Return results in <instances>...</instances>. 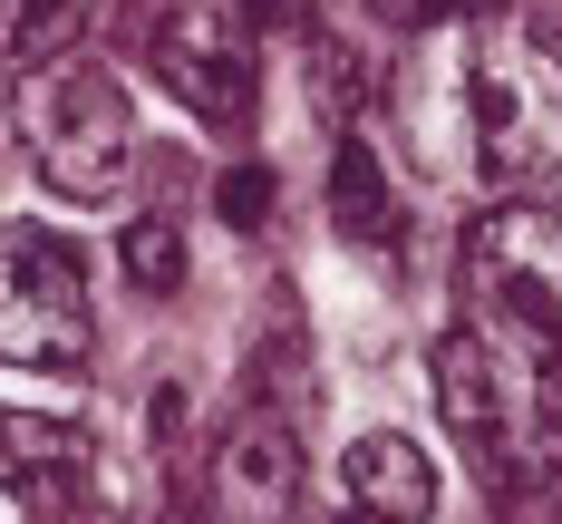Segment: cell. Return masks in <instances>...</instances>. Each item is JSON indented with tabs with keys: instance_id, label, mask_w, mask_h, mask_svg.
I'll list each match as a JSON object with an SVG mask.
<instances>
[{
	"instance_id": "1",
	"label": "cell",
	"mask_w": 562,
	"mask_h": 524,
	"mask_svg": "<svg viewBox=\"0 0 562 524\" xmlns=\"http://www.w3.org/2000/svg\"><path fill=\"white\" fill-rule=\"evenodd\" d=\"M465 156L505 204H543L562 185V68L524 20L465 40Z\"/></svg>"
},
{
	"instance_id": "2",
	"label": "cell",
	"mask_w": 562,
	"mask_h": 524,
	"mask_svg": "<svg viewBox=\"0 0 562 524\" xmlns=\"http://www.w3.org/2000/svg\"><path fill=\"white\" fill-rule=\"evenodd\" d=\"M20 146H30V175L58 204H116L136 175V108L108 68L58 58L20 88Z\"/></svg>"
},
{
	"instance_id": "3",
	"label": "cell",
	"mask_w": 562,
	"mask_h": 524,
	"mask_svg": "<svg viewBox=\"0 0 562 524\" xmlns=\"http://www.w3.org/2000/svg\"><path fill=\"white\" fill-rule=\"evenodd\" d=\"M10 505L20 524H156V476L98 447L78 417L10 408Z\"/></svg>"
},
{
	"instance_id": "4",
	"label": "cell",
	"mask_w": 562,
	"mask_h": 524,
	"mask_svg": "<svg viewBox=\"0 0 562 524\" xmlns=\"http://www.w3.org/2000/svg\"><path fill=\"white\" fill-rule=\"evenodd\" d=\"M427 389H437L447 437L485 466V476H505V466L524 457V437L553 417V399H543V359L514 349L505 331H485V321L437 331V349H427Z\"/></svg>"
},
{
	"instance_id": "5",
	"label": "cell",
	"mask_w": 562,
	"mask_h": 524,
	"mask_svg": "<svg viewBox=\"0 0 562 524\" xmlns=\"http://www.w3.org/2000/svg\"><path fill=\"white\" fill-rule=\"evenodd\" d=\"M465 301L485 331L533 349L543 369L562 359V214L553 204H495L465 233Z\"/></svg>"
},
{
	"instance_id": "6",
	"label": "cell",
	"mask_w": 562,
	"mask_h": 524,
	"mask_svg": "<svg viewBox=\"0 0 562 524\" xmlns=\"http://www.w3.org/2000/svg\"><path fill=\"white\" fill-rule=\"evenodd\" d=\"M0 349L10 369H88L98 311H88V263L49 233H10V291H0Z\"/></svg>"
},
{
	"instance_id": "7",
	"label": "cell",
	"mask_w": 562,
	"mask_h": 524,
	"mask_svg": "<svg viewBox=\"0 0 562 524\" xmlns=\"http://www.w3.org/2000/svg\"><path fill=\"white\" fill-rule=\"evenodd\" d=\"M146 68H156V88H175L204 126H224V136L252 126L262 68H252V20H243V10H166L156 40H146Z\"/></svg>"
},
{
	"instance_id": "8",
	"label": "cell",
	"mask_w": 562,
	"mask_h": 524,
	"mask_svg": "<svg viewBox=\"0 0 562 524\" xmlns=\"http://www.w3.org/2000/svg\"><path fill=\"white\" fill-rule=\"evenodd\" d=\"M204 495L224 524H291L301 515V417L243 399L233 427L214 437V457H204Z\"/></svg>"
},
{
	"instance_id": "9",
	"label": "cell",
	"mask_w": 562,
	"mask_h": 524,
	"mask_svg": "<svg viewBox=\"0 0 562 524\" xmlns=\"http://www.w3.org/2000/svg\"><path fill=\"white\" fill-rule=\"evenodd\" d=\"M339 495H349V515H359V524H427V515H437V466H427L417 437L369 427V437L339 447Z\"/></svg>"
},
{
	"instance_id": "10",
	"label": "cell",
	"mask_w": 562,
	"mask_h": 524,
	"mask_svg": "<svg viewBox=\"0 0 562 524\" xmlns=\"http://www.w3.org/2000/svg\"><path fill=\"white\" fill-rule=\"evenodd\" d=\"M330 224L349 243H397V224H407L397 175H389V156L369 136H339V156H330Z\"/></svg>"
},
{
	"instance_id": "11",
	"label": "cell",
	"mask_w": 562,
	"mask_h": 524,
	"mask_svg": "<svg viewBox=\"0 0 562 524\" xmlns=\"http://www.w3.org/2000/svg\"><path fill=\"white\" fill-rule=\"evenodd\" d=\"M495 505H505L514 524H562V408L524 437V457L495 476Z\"/></svg>"
},
{
	"instance_id": "12",
	"label": "cell",
	"mask_w": 562,
	"mask_h": 524,
	"mask_svg": "<svg viewBox=\"0 0 562 524\" xmlns=\"http://www.w3.org/2000/svg\"><path fill=\"white\" fill-rule=\"evenodd\" d=\"M88 10H98V0H10V68H20V78L58 68V58L78 49Z\"/></svg>"
},
{
	"instance_id": "13",
	"label": "cell",
	"mask_w": 562,
	"mask_h": 524,
	"mask_svg": "<svg viewBox=\"0 0 562 524\" xmlns=\"http://www.w3.org/2000/svg\"><path fill=\"white\" fill-rule=\"evenodd\" d=\"M116 272H126L136 291H156V301L184 291V233L156 224V214H146V224H126V233H116Z\"/></svg>"
},
{
	"instance_id": "14",
	"label": "cell",
	"mask_w": 562,
	"mask_h": 524,
	"mask_svg": "<svg viewBox=\"0 0 562 524\" xmlns=\"http://www.w3.org/2000/svg\"><path fill=\"white\" fill-rule=\"evenodd\" d=\"M252 399H262V408H281V417H311V349H301V331H272V341H262Z\"/></svg>"
},
{
	"instance_id": "15",
	"label": "cell",
	"mask_w": 562,
	"mask_h": 524,
	"mask_svg": "<svg viewBox=\"0 0 562 524\" xmlns=\"http://www.w3.org/2000/svg\"><path fill=\"white\" fill-rule=\"evenodd\" d=\"M214 214H224L233 233H262V224H272V166H224Z\"/></svg>"
},
{
	"instance_id": "16",
	"label": "cell",
	"mask_w": 562,
	"mask_h": 524,
	"mask_svg": "<svg viewBox=\"0 0 562 524\" xmlns=\"http://www.w3.org/2000/svg\"><path fill=\"white\" fill-rule=\"evenodd\" d=\"M447 10H495V0H369V20H389V30H427Z\"/></svg>"
},
{
	"instance_id": "17",
	"label": "cell",
	"mask_w": 562,
	"mask_h": 524,
	"mask_svg": "<svg viewBox=\"0 0 562 524\" xmlns=\"http://www.w3.org/2000/svg\"><path fill=\"white\" fill-rule=\"evenodd\" d=\"M311 78H321V108L349 116V98H359V88H349V58H339V49H311Z\"/></svg>"
},
{
	"instance_id": "18",
	"label": "cell",
	"mask_w": 562,
	"mask_h": 524,
	"mask_svg": "<svg viewBox=\"0 0 562 524\" xmlns=\"http://www.w3.org/2000/svg\"><path fill=\"white\" fill-rule=\"evenodd\" d=\"M243 20H301V0H243Z\"/></svg>"
}]
</instances>
